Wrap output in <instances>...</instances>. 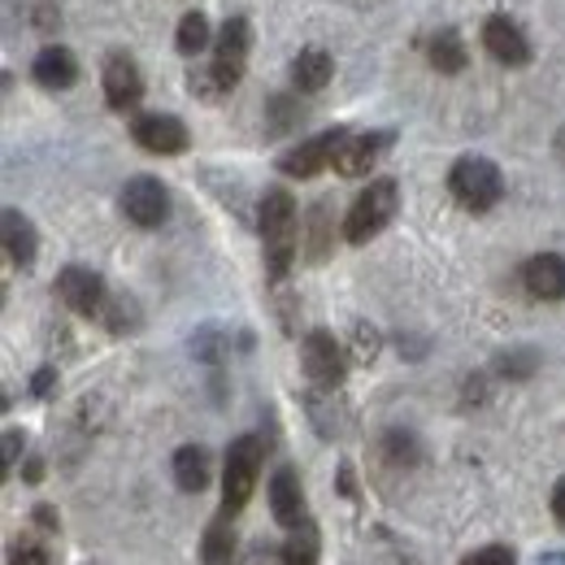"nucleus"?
I'll return each instance as SVG.
<instances>
[{
  "label": "nucleus",
  "instance_id": "obj_31",
  "mask_svg": "<svg viewBox=\"0 0 565 565\" xmlns=\"http://www.w3.org/2000/svg\"><path fill=\"white\" fill-rule=\"evenodd\" d=\"M356 349H361V356H374L379 335H374V331H365V327H356Z\"/></svg>",
  "mask_w": 565,
  "mask_h": 565
},
{
  "label": "nucleus",
  "instance_id": "obj_18",
  "mask_svg": "<svg viewBox=\"0 0 565 565\" xmlns=\"http://www.w3.org/2000/svg\"><path fill=\"white\" fill-rule=\"evenodd\" d=\"M335 74V62L327 49H300V57L291 62V83L296 92H322Z\"/></svg>",
  "mask_w": 565,
  "mask_h": 565
},
{
  "label": "nucleus",
  "instance_id": "obj_29",
  "mask_svg": "<svg viewBox=\"0 0 565 565\" xmlns=\"http://www.w3.org/2000/svg\"><path fill=\"white\" fill-rule=\"evenodd\" d=\"M18 452H22V430L9 426V430H4V475L18 466Z\"/></svg>",
  "mask_w": 565,
  "mask_h": 565
},
{
  "label": "nucleus",
  "instance_id": "obj_27",
  "mask_svg": "<svg viewBox=\"0 0 565 565\" xmlns=\"http://www.w3.org/2000/svg\"><path fill=\"white\" fill-rule=\"evenodd\" d=\"M461 565H518V557H513V548H504V544H488V548H475Z\"/></svg>",
  "mask_w": 565,
  "mask_h": 565
},
{
  "label": "nucleus",
  "instance_id": "obj_4",
  "mask_svg": "<svg viewBox=\"0 0 565 565\" xmlns=\"http://www.w3.org/2000/svg\"><path fill=\"white\" fill-rule=\"evenodd\" d=\"M257 475H262V439L257 435H239L226 448V466H222V513L226 518H235L253 500Z\"/></svg>",
  "mask_w": 565,
  "mask_h": 565
},
{
  "label": "nucleus",
  "instance_id": "obj_20",
  "mask_svg": "<svg viewBox=\"0 0 565 565\" xmlns=\"http://www.w3.org/2000/svg\"><path fill=\"white\" fill-rule=\"evenodd\" d=\"M430 66L439 74H461L466 71V44L457 31H439L430 40Z\"/></svg>",
  "mask_w": 565,
  "mask_h": 565
},
{
  "label": "nucleus",
  "instance_id": "obj_1",
  "mask_svg": "<svg viewBox=\"0 0 565 565\" xmlns=\"http://www.w3.org/2000/svg\"><path fill=\"white\" fill-rule=\"evenodd\" d=\"M248 53H253V31H248V18H226L217 40H213V66L210 78H196L192 74V92L201 96H217V92H231L239 87V78L248 71Z\"/></svg>",
  "mask_w": 565,
  "mask_h": 565
},
{
  "label": "nucleus",
  "instance_id": "obj_12",
  "mask_svg": "<svg viewBox=\"0 0 565 565\" xmlns=\"http://www.w3.org/2000/svg\"><path fill=\"white\" fill-rule=\"evenodd\" d=\"M483 49L492 53L500 66H526L531 62V44H526V35L504 18V13H495L483 22Z\"/></svg>",
  "mask_w": 565,
  "mask_h": 565
},
{
  "label": "nucleus",
  "instance_id": "obj_9",
  "mask_svg": "<svg viewBox=\"0 0 565 565\" xmlns=\"http://www.w3.org/2000/svg\"><path fill=\"white\" fill-rule=\"evenodd\" d=\"M300 361H305V374L318 387H340L344 383V349H340V340L331 331H309Z\"/></svg>",
  "mask_w": 565,
  "mask_h": 565
},
{
  "label": "nucleus",
  "instance_id": "obj_10",
  "mask_svg": "<svg viewBox=\"0 0 565 565\" xmlns=\"http://www.w3.org/2000/svg\"><path fill=\"white\" fill-rule=\"evenodd\" d=\"M349 131H322V136H313V140H300L291 152H282L279 157V170L282 174H291V179H313L318 170H327V166H335V148L344 140Z\"/></svg>",
  "mask_w": 565,
  "mask_h": 565
},
{
  "label": "nucleus",
  "instance_id": "obj_24",
  "mask_svg": "<svg viewBox=\"0 0 565 565\" xmlns=\"http://www.w3.org/2000/svg\"><path fill=\"white\" fill-rule=\"evenodd\" d=\"M327 248H331V210L327 201H318L309 210V239H305V253L309 262H327Z\"/></svg>",
  "mask_w": 565,
  "mask_h": 565
},
{
  "label": "nucleus",
  "instance_id": "obj_15",
  "mask_svg": "<svg viewBox=\"0 0 565 565\" xmlns=\"http://www.w3.org/2000/svg\"><path fill=\"white\" fill-rule=\"evenodd\" d=\"M35 83L40 87H49V92H66L74 87V78H78V62H74L71 49H62V44H44L40 53H35Z\"/></svg>",
  "mask_w": 565,
  "mask_h": 565
},
{
  "label": "nucleus",
  "instance_id": "obj_32",
  "mask_svg": "<svg viewBox=\"0 0 565 565\" xmlns=\"http://www.w3.org/2000/svg\"><path fill=\"white\" fill-rule=\"evenodd\" d=\"M553 513H557V522L565 526V479L553 488Z\"/></svg>",
  "mask_w": 565,
  "mask_h": 565
},
{
  "label": "nucleus",
  "instance_id": "obj_2",
  "mask_svg": "<svg viewBox=\"0 0 565 565\" xmlns=\"http://www.w3.org/2000/svg\"><path fill=\"white\" fill-rule=\"evenodd\" d=\"M262 239H266L270 279H282L296 257V201L287 188H270L262 196Z\"/></svg>",
  "mask_w": 565,
  "mask_h": 565
},
{
  "label": "nucleus",
  "instance_id": "obj_34",
  "mask_svg": "<svg viewBox=\"0 0 565 565\" xmlns=\"http://www.w3.org/2000/svg\"><path fill=\"white\" fill-rule=\"evenodd\" d=\"M49 387H53V370H40V374H35V392H40V396H44V392H49Z\"/></svg>",
  "mask_w": 565,
  "mask_h": 565
},
{
  "label": "nucleus",
  "instance_id": "obj_6",
  "mask_svg": "<svg viewBox=\"0 0 565 565\" xmlns=\"http://www.w3.org/2000/svg\"><path fill=\"white\" fill-rule=\"evenodd\" d=\"M122 213H127L136 226H143V231L161 226V222L170 217V192H166V183L152 179V174L127 179V188H122Z\"/></svg>",
  "mask_w": 565,
  "mask_h": 565
},
{
  "label": "nucleus",
  "instance_id": "obj_8",
  "mask_svg": "<svg viewBox=\"0 0 565 565\" xmlns=\"http://www.w3.org/2000/svg\"><path fill=\"white\" fill-rule=\"evenodd\" d=\"M57 296L71 305L74 313H83V318H100V313L109 309L105 279H100L96 270H87V266H66V270L57 275Z\"/></svg>",
  "mask_w": 565,
  "mask_h": 565
},
{
  "label": "nucleus",
  "instance_id": "obj_23",
  "mask_svg": "<svg viewBox=\"0 0 565 565\" xmlns=\"http://www.w3.org/2000/svg\"><path fill=\"white\" fill-rule=\"evenodd\" d=\"M174 49H179L183 57L205 53V49H210V18H205V13H183V22H179V31H174Z\"/></svg>",
  "mask_w": 565,
  "mask_h": 565
},
{
  "label": "nucleus",
  "instance_id": "obj_19",
  "mask_svg": "<svg viewBox=\"0 0 565 565\" xmlns=\"http://www.w3.org/2000/svg\"><path fill=\"white\" fill-rule=\"evenodd\" d=\"M174 483H179L183 492H205V488H210V452L196 448V444L179 448V452H174Z\"/></svg>",
  "mask_w": 565,
  "mask_h": 565
},
{
  "label": "nucleus",
  "instance_id": "obj_14",
  "mask_svg": "<svg viewBox=\"0 0 565 565\" xmlns=\"http://www.w3.org/2000/svg\"><path fill=\"white\" fill-rule=\"evenodd\" d=\"M522 282L535 300H565V257L562 253H540L526 262Z\"/></svg>",
  "mask_w": 565,
  "mask_h": 565
},
{
  "label": "nucleus",
  "instance_id": "obj_17",
  "mask_svg": "<svg viewBox=\"0 0 565 565\" xmlns=\"http://www.w3.org/2000/svg\"><path fill=\"white\" fill-rule=\"evenodd\" d=\"M0 226H4V257H9L13 266H31L35 253H40V235H35L31 217L18 210H4Z\"/></svg>",
  "mask_w": 565,
  "mask_h": 565
},
{
  "label": "nucleus",
  "instance_id": "obj_33",
  "mask_svg": "<svg viewBox=\"0 0 565 565\" xmlns=\"http://www.w3.org/2000/svg\"><path fill=\"white\" fill-rule=\"evenodd\" d=\"M22 475H26V483H40V475H44V461H35V457H31Z\"/></svg>",
  "mask_w": 565,
  "mask_h": 565
},
{
  "label": "nucleus",
  "instance_id": "obj_26",
  "mask_svg": "<svg viewBox=\"0 0 565 565\" xmlns=\"http://www.w3.org/2000/svg\"><path fill=\"white\" fill-rule=\"evenodd\" d=\"M535 365H540V356L531 353V349L500 356V374H504V379H531V374H535Z\"/></svg>",
  "mask_w": 565,
  "mask_h": 565
},
{
  "label": "nucleus",
  "instance_id": "obj_3",
  "mask_svg": "<svg viewBox=\"0 0 565 565\" xmlns=\"http://www.w3.org/2000/svg\"><path fill=\"white\" fill-rule=\"evenodd\" d=\"M448 192L457 196V205L470 213L495 210V201L504 196V174L488 157H461L448 174Z\"/></svg>",
  "mask_w": 565,
  "mask_h": 565
},
{
  "label": "nucleus",
  "instance_id": "obj_30",
  "mask_svg": "<svg viewBox=\"0 0 565 565\" xmlns=\"http://www.w3.org/2000/svg\"><path fill=\"white\" fill-rule=\"evenodd\" d=\"M35 522H40L44 531H57V526H62V518H57V509H53V504H40V509H35Z\"/></svg>",
  "mask_w": 565,
  "mask_h": 565
},
{
  "label": "nucleus",
  "instance_id": "obj_16",
  "mask_svg": "<svg viewBox=\"0 0 565 565\" xmlns=\"http://www.w3.org/2000/svg\"><path fill=\"white\" fill-rule=\"evenodd\" d=\"M383 143H387V136H379V131H370V136H344L340 148H335V170H340L344 179L370 174V166L379 161Z\"/></svg>",
  "mask_w": 565,
  "mask_h": 565
},
{
  "label": "nucleus",
  "instance_id": "obj_21",
  "mask_svg": "<svg viewBox=\"0 0 565 565\" xmlns=\"http://www.w3.org/2000/svg\"><path fill=\"white\" fill-rule=\"evenodd\" d=\"M318 553H322V540H318V531L305 522V526H296L291 535H287V544L279 548L282 565H318Z\"/></svg>",
  "mask_w": 565,
  "mask_h": 565
},
{
  "label": "nucleus",
  "instance_id": "obj_22",
  "mask_svg": "<svg viewBox=\"0 0 565 565\" xmlns=\"http://www.w3.org/2000/svg\"><path fill=\"white\" fill-rule=\"evenodd\" d=\"M201 557H205V565H231V557H235V531H231V518L226 513L205 531Z\"/></svg>",
  "mask_w": 565,
  "mask_h": 565
},
{
  "label": "nucleus",
  "instance_id": "obj_5",
  "mask_svg": "<svg viewBox=\"0 0 565 565\" xmlns=\"http://www.w3.org/2000/svg\"><path fill=\"white\" fill-rule=\"evenodd\" d=\"M396 205H401L396 179H374V183L353 201L349 217H344V239H349V244H370V239L396 217Z\"/></svg>",
  "mask_w": 565,
  "mask_h": 565
},
{
  "label": "nucleus",
  "instance_id": "obj_7",
  "mask_svg": "<svg viewBox=\"0 0 565 565\" xmlns=\"http://www.w3.org/2000/svg\"><path fill=\"white\" fill-rule=\"evenodd\" d=\"M131 140L152 157H179V152H188L192 136H188L183 118H174V114H140L131 122Z\"/></svg>",
  "mask_w": 565,
  "mask_h": 565
},
{
  "label": "nucleus",
  "instance_id": "obj_28",
  "mask_svg": "<svg viewBox=\"0 0 565 565\" xmlns=\"http://www.w3.org/2000/svg\"><path fill=\"white\" fill-rule=\"evenodd\" d=\"M387 452H392L396 461H418V444H414V435H401V430L387 435Z\"/></svg>",
  "mask_w": 565,
  "mask_h": 565
},
{
  "label": "nucleus",
  "instance_id": "obj_11",
  "mask_svg": "<svg viewBox=\"0 0 565 565\" xmlns=\"http://www.w3.org/2000/svg\"><path fill=\"white\" fill-rule=\"evenodd\" d=\"M100 83H105V100H109V109H118V114L136 109V105L143 100V74L127 53H109Z\"/></svg>",
  "mask_w": 565,
  "mask_h": 565
},
{
  "label": "nucleus",
  "instance_id": "obj_25",
  "mask_svg": "<svg viewBox=\"0 0 565 565\" xmlns=\"http://www.w3.org/2000/svg\"><path fill=\"white\" fill-rule=\"evenodd\" d=\"M9 565H57L53 548H44L40 540H18L9 548Z\"/></svg>",
  "mask_w": 565,
  "mask_h": 565
},
{
  "label": "nucleus",
  "instance_id": "obj_13",
  "mask_svg": "<svg viewBox=\"0 0 565 565\" xmlns=\"http://www.w3.org/2000/svg\"><path fill=\"white\" fill-rule=\"evenodd\" d=\"M270 509H275V522L287 526V531H296V526L309 522V513H305V492H300V479H296L291 466L275 470V479H270Z\"/></svg>",
  "mask_w": 565,
  "mask_h": 565
}]
</instances>
